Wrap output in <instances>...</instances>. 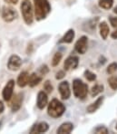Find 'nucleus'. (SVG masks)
Segmentation results:
<instances>
[{
  "mask_svg": "<svg viewBox=\"0 0 117 134\" xmlns=\"http://www.w3.org/2000/svg\"><path fill=\"white\" fill-rule=\"evenodd\" d=\"M109 21H110V24L112 25V26L117 27V17L110 16L109 17Z\"/></svg>",
  "mask_w": 117,
  "mask_h": 134,
  "instance_id": "c756f323",
  "label": "nucleus"
},
{
  "mask_svg": "<svg viewBox=\"0 0 117 134\" xmlns=\"http://www.w3.org/2000/svg\"><path fill=\"white\" fill-rule=\"evenodd\" d=\"M94 133H97V134H107L109 132L108 129L104 126H97L95 129L94 130Z\"/></svg>",
  "mask_w": 117,
  "mask_h": 134,
  "instance_id": "bb28decb",
  "label": "nucleus"
},
{
  "mask_svg": "<svg viewBox=\"0 0 117 134\" xmlns=\"http://www.w3.org/2000/svg\"><path fill=\"white\" fill-rule=\"evenodd\" d=\"M74 130V125L72 122H64L60 125V127L57 129L56 132L58 134H69L71 133Z\"/></svg>",
  "mask_w": 117,
  "mask_h": 134,
  "instance_id": "2eb2a0df",
  "label": "nucleus"
},
{
  "mask_svg": "<svg viewBox=\"0 0 117 134\" xmlns=\"http://www.w3.org/2000/svg\"><path fill=\"white\" fill-rule=\"evenodd\" d=\"M48 104V97H47V93L45 91H40L37 94L36 98V106L39 110H43Z\"/></svg>",
  "mask_w": 117,
  "mask_h": 134,
  "instance_id": "9b49d317",
  "label": "nucleus"
},
{
  "mask_svg": "<svg viewBox=\"0 0 117 134\" xmlns=\"http://www.w3.org/2000/svg\"><path fill=\"white\" fill-rule=\"evenodd\" d=\"M75 35V33L74 29H69V30L64 35V36L61 38L59 43H60V44H62V43H64V44H71V43L73 42V40H74Z\"/></svg>",
  "mask_w": 117,
  "mask_h": 134,
  "instance_id": "f3484780",
  "label": "nucleus"
},
{
  "mask_svg": "<svg viewBox=\"0 0 117 134\" xmlns=\"http://www.w3.org/2000/svg\"><path fill=\"white\" fill-rule=\"evenodd\" d=\"M42 82V77L39 76L35 72H33L32 74L29 75V79H28V85L30 87H35V86L38 85L40 82Z\"/></svg>",
  "mask_w": 117,
  "mask_h": 134,
  "instance_id": "6ab92c4d",
  "label": "nucleus"
},
{
  "mask_svg": "<svg viewBox=\"0 0 117 134\" xmlns=\"http://www.w3.org/2000/svg\"><path fill=\"white\" fill-rule=\"evenodd\" d=\"M73 93L75 97L84 100L88 94V85L80 79H75L73 82Z\"/></svg>",
  "mask_w": 117,
  "mask_h": 134,
  "instance_id": "7ed1b4c3",
  "label": "nucleus"
},
{
  "mask_svg": "<svg viewBox=\"0 0 117 134\" xmlns=\"http://www.w3.org/2000/svg\"><path fill=\"white\" fill-rule=\"evenodd\" d=\"M5 111V105H4L3 102L0 100V114L3 113V111Z\"/></svg>",
  "mask_w": 117,
  "mask_h": 134,
  "instance_id": "2f4dec72",
  "label": "nucleus"
},
{
  "mask_svg": "<svg viewBox=\"0 0 117 134\" xmlns=\"http://www.w3.org/2000/svg\"><path fill=\"white\" fill-rule=\"evenodd\" d=\"M6 3L7 4H12V5H17L18 0H5Z\"/></svg>",
  "mask_w": 117,
  "mask_h": 134,
  "instance_id": "7c9ffc66",
  "label": "nucleus"
},
{
  "mask_svg": "<svg viewBox=\"0 0 117 134\" xmlns=\"http://www.w3.org/2000/svg\"><path fill=\"white\" fill-rule=\"evenodd\" d=\"M104 85L103 84H95L94 86H93L92 89L90 91V94L92 97H95L98 94H100L101 92H104Z\"/></svg>",
  "mask_w": 117,
  "mask_h": 134,
  "instance_id": "aec40b11",
  "label": "nucleus"
},
{
  "mask_svg": "<svg viewBox=\"0 0 117 134\" xmlns=\"http://www.w3.org/2000/svg\"><path fill=\"white\" fill-rule=\"evenodd\" d=\"M79 64V59L77 56H69L64 63V68L65 71L75 70Z\"/></svg>",
  "mask_w": 117,
  "mask_h": 134,
  "instance_id": "f8f14e48",
  "label": "nucleus"
},
{
  "mask_svg": "<svg viewBox=\"0 0 117 134\" xmlns=\"http://www.w3.org/2000/svg\"><path fill=\"white\" fill-rule=\"evenodd\" d=\"M114 13H115L116 15H117V7H115L114 8Z\"/></svg>",
  "mask_w": 117,
  "mask_h": 134,
  "instance_id": "72a5a7b5",
  "label": "nucleus"
},
{
  "mask_svg": "<svg viewBox=\"0 0 117 134\" xmlns=\"http://www.w3.org/2000/svg\"><path fill=\"white\" fill-rule=\"evenodd\" d=\"M30 74L26 72V71H24V72H20V74L17 77V85L20 88H24L26 85H28V79Z\"/></svg>",
  "mask_w": 117,
  "mask_h": 134,
  "instance_id": "4468645a",
  "label": "nucleus"
},
{
  "mask_svg": "<svg viewBox=\"0 0 117 134\" xmlns=\"http://www.w3.org/2000/svg\"><path fill=\"white\" fill-rule=\"evenodd\" d=\"M87 43H88V38L85 35L81 36L78 40L76 41L75 44V50L78 54H84L85 52L87 51Z\"/></svg>",
  "mask_w": 117,
  "mask_h": 134,
  "instance_id": "1a4fd4ad",
  "label": "nucleus"
},
{
  "mask_svg": "<svg viewBox=\"0 0 117 134\" xmlns=\"http://www.w3.org/2000/svg\"><path fill=\"white\" fill-rule=\"evenodd\" d=\"M84 77L86 78L87 81L89 82H94V81L96 80V74L92 72L89 70H85L84 71Z\"/></svg>",
  "mask_w": 117,
  "mask_h": 134,
  "instance_id": "5701e85b",
  "label": "nucleus"
},
{
  "mask_svg": "<svg viewBox=\"0 0 117 134\" xmlns=\"http://www.w3.org/2000/svg\"><path fill=\"white\" fill-rule=\"evenodd\" d=\"M48 72H49V68L46 64H43V65L39 67V74L41 75H45L46 74H48Z\"/></svg>",
  "mask_w": 117,
  "mask_h": 134,
  "instance_id": "cd10ccee",
  "label": "nucleus"
},
{
  "mask_svg": "<svg viewBox=\"0 0 117 134\" xmlns=\"http://www.w3.org/2000/svg\"><path fill=\"white\" fill-rule=\"evenodd\" d=\"M65 71H59L58 72H56L55 79H56V80H62L63 78H65Z\"/></svg>",
  "mask_w": 117,
  "mask_h": 134,
  "instance_id": "c85d7f7f",
  "label": "nucleus"
},
{
  "mask_svg": "<svg viewBox=\"0 0 117 134\" xmlns=\"http://www.w3.org/2000/svg\"><path fill=\"white\" fill-rule=\"evenodd\" d=\"M23 19L26 25H32L34 21L33 7L29 0H24L20 5Z\"/></svg>",
  "mask_w": 117,
  "mask_h": 134,
  "instance_id": "20e7f679",
  "label": "nucleus"
},
{
  "mask_svg": "<svg viewBox=\"0 0 117 134\" xmlns=\"http://www.w3.org/2000/svg\"><path fill=\"white\" fill-rule=\"evenodd\" d=\"M115 129H116V131H117V124H116V126H115Z\"/></svg>",
  "mask_w": 117,
  "mask_h": 134,
  "instance_id": "f704fd0d",
  "label": "nucleus"
},
{
  "mask_svg": "<svg viewBox=\"0 0 117 134\" xmlns=\"http://www.w3.org/2000/svg\"><path fill=\"white\" fill-rule=\"evenodd\" d=\"M0 126H1V121H0Z\"/></svg>",
  "mask_w": 117,
  "mask_h": 134,
  "instance_id": "c9c22d12",
  "label": "nucleus"
},
{
  "mask_svg": "<svg viewBox=\"0 0 117 134\" xmlns=\"http://www.w3.org/2000/svg\"><path fill=\"white\" fill-rule=\"evenodd\" d=\"M62 58H63L62 53H60V52L55 53V54H54L53 59H52V66L55 67V66L58 65V64H60V62H61V60H62Z\"/></svg>",
  "mask_w": 117,
  "mask_h": 134,
  "instance_id": "4be33fe9",
  "label": "nucleus"
},
{
  "mask_svg": "<svg viewBox=\"0 0 117 134\" xmlns=\"http://www.w3.org/2000/svg\"><path fill=\"white\" fill-rule=\"evenodd\" d=\"M106 72L108 74H114V72H117V63L114 62L109 64L106 69Z\"/></svg>",
  "mask_w": 117,
  "mask_h": 134,
  "instance_id": "a878e982",
  "label": "nucleus"
},
{
  "mask_svg": "<svg viewBox=\"0 0 117 134\" xmlns=\"http://www.w3.org/2000/svg\"><path fill=\"white\" fill-rule=\"evenodd\" d=\"M99 7L104 10H109L114 5V0H99Z\"/></svg>",
  "mask_w": 117,
  "mask_h": 134,
  "instance_id": "412c9836",
  "label": "nucleus"
},
{
  "mask_svg": "<svg viewBox=\"0 0 117 134\" xmlns=\"http://www.w3.org/2000/svg\"><path fill=\"white\" fill-rule=\"evenodd\" d=\"M99 31H100V35L104 40H106L107 37L109 35V32H110V28L109 25H107L105 21H103L99 24Z\"/></svg>",
  "mask_w": 117,
  "mask_h": 134,
  "instance_id": "a211bd4d",
  "label": "nucleus"
},
{
  "mask_svg": "<svg viewBox=\"0 0 117 134\" xmlns=\"http://www.w3.org/2000/svg\"><path fill=\"white\" fill-rule=\"evenodd\" d=\"M54 90V87L51 83V82L49 80H46L44 82V91H45L46 93H51Z\"/></svg>",
  "mask_w": 117,
  "mask_h": 134,
  "instance_id": "393cba45",
  "label": "nucleus"
},
{
  "mask_svg": "<svg viewBox=\"0 0 117 134\" xmlns=\"http://www.w3.org/2000/svg\"><path fill=\"white\" fill-rule=\"evenodd\" d=\"M108 84L113 90H117V76H111L108 78Z\"/></svg>",
  "mask_w": 117,
  "mask_h": 134,
  "instance_id": "b1692460",
  "label": "nucleus"
},
{
  "mask_svg": "<svg viewBox=\"0 0 117 134\" xmlns=\"http://www.w3.org/2000/svg\"><path fill=\"white\" fill-rule=\"evenodd\" d=\"M22 65V60L21 58L17 54H12L9 57L8 61H7V69L12 71V72H17L20 69Z\"/></svg>",
  "mask_w": 117,
  "mask_h": 134,
  "instance_id": "0eeeda50",
  "label": "nucleus"
},
{
  "mask_svg": "<svg viewBox=\"0 0 117 134\" xmlns=\"http://www.w3.org/2000/svg\"><path fill=\"white\" fill-rule=\"evenodd\" d=\"M49 130V125L45 121H41L33 126L30 130V133H45Z\"/></svg>",
  "mask_w": 117,
  "mask_h": 134,
  "instance_id": "ddd939ff",
  "label": "nucleus"
},
{
  "mask_svg": "<svg viewBox=\"0 0 117 134\" xmlns=\"http://www.w3.org/2000/svg\"><path fill=\"white\" fill-rule=\"evenodd\" d=\"M15 80L11 79L7 82V84L5 85L3 91H2V97L5 102H10L12 97L14 95V89H15Z\"/></svg>",
  "mask_w": 117,
  "mask_h": 134,
  "instance_id": "423d86ee",
  "label": "nucleus"
},
{
  "mask_svg": "<svg viewBox=\"0 0 117 134\" xmlns=\"http://www.w3.org/2000/svg\"><path fill=\"white\" fill-rule=\"evenodd\" d=\"M58 91L62 100H68L71 96V90L70 85L67 81H64L61 82L58 85Z\"/></svg>",
  "mask_w": 117,
  "mask_h": 134,
  "instance_id": "9d476101",
  "label": "nucleus"
},
{
  "mask_svg": "<svg viewBox=\"0 0 117 134\" xmlns=\"http://www.w3.org/2000/svg\"><path fill=\"white\" fill-rule=\"evenodd\" d=\"M103 102H104V97H103V96L98 97L95 102L91 103L90 105L86 108V111L88 112V113H94V112H95L97 110L102 106Z\"/></svg>",
  "mask_w": 117,
  "mask_h": 134,
  "instance_id": "dca6fc26",
  "label": "nucleus"
},
{
  "mask_svg": "<svg viewBox=\"0 0 117 134\" xmlns=\"http://www.w3.org/2000/svg\"><path fill=\"white\" fill-rule=\"evenodd\" d=\"M1 16H2V19H3L5 22L11 23L18 17V14H17V10L14 9L13 7L5 5V7L2 8Z\"/></svg>",
  "mask_w": 117,
  "mask_h": 134,
  "instance_id": "39448f33",
  "label": "nucleus"
},
{
  "mask_svg": "<svg viewBox=\"0 0 117 134\" xmlns=\"http://www.w3.org/2000/svg\"><path fill=\"white\" fill-rule=\"evenodd\" d=\"M65 106L63 102H61L57 99H53L47 104V113L51 118L56 119L65 113Z\"/></svg>",
  "mask_w": 117,
  "mask_h": 134,
  "instance_id": "f03ea898",
  "label": "nucleus"
},
{
  "mask_svg": "<svg viewBox=\"0 0 117 134\" xmlns=\"http://www.w3.org/2000/svg\"><path fill=\"white\" fill-rule=\"evenodd\" d=\"M35 4V15L37 21L46 18L51 12V5L48 0H34Z\"/></svg>",
  "mask_w": 117,
  "mask_h": 134,
  "instance_id": "f257e3e1",
  "label": "nucleus"
},
{
  "mask_svg": "<svg viewBox=\"0 0 117 134\" xmlns=\"http://www.w3.org/2000/svg\"><path fill=\"white\" fill-rule=\"evenodd\" d=\"M111 37H112L113 39H117V29L111 34Z\"/></svg>",
  "mask_w": 117,
  "mask_h": 134,
  "instance_id": "473e14b6",
  "label": "nucleus"
},
{
  "mask_svg": "<svg viewBox=\"0 0 117 134\" xmlns=\"http://www.w3.org/2000/svg\"><path fill=\"white\" fill-rule=\"evenodd\" d=\"M11 103H10V108L11 111L13 112H17L20 110L22 107V104H23L24 100V94L22 92L15 94V96H13L11 99Z\"/></svg>",
  "mask_w": 117,
  "mask_h": 134,
  "instance_id": "6e6552de",
  "label": "nucleus"
}]
</instances>
